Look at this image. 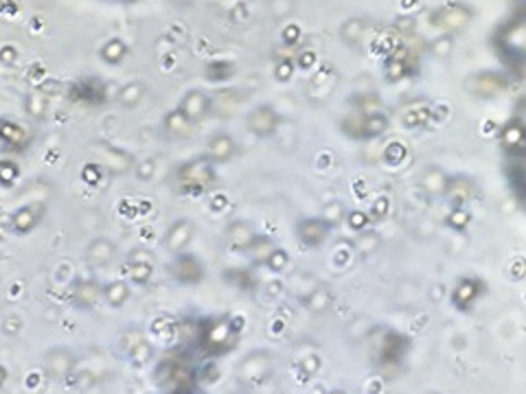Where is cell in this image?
Instances as JSON below:
<instances>
[{
	"label": "cell",
	"instance_id": "obj_8",
	"mask_svg": "<svg viewBox=\"0 0 526 394\" xmlns=\"http://www.w3.org/2000/svg\"><path fill=\"white\" fill-rule=\"evenodd\" d=\"M44 215H46V206L42 202L24 204L11 215V230L15 235H29L42 224Z\"/></svg>",
	"mask_w": 526,
	"mask_h": 394
},
{
	"label": "cell",
	"instance_id": "obj_7",
	"mask_svg": "<svg viewBox=\"0 0 526 394\" xmlns=\"http://www.w3.org/2000/svg\"><path fill=\"white\" fill-rule=\"evenodd\" d=\"M329 228L320 217H303L296 224V241H299L305 250H316L329 237Z\"/></svg>",
	"mask_w": 526,
	"mask_h": 394
},
{
	"label": "cell",
	"instance_id": "obj_19",
	"mask_svg": "<svg viewBox=\"0 0 526 394\" xmlns=\"http://www.w3.org/2000/svg\"><path fill=\"white\" fill-rule=\"evenodd\" d=\"M274 248H276V245H274L270 239H266V237H257V239L250 243V248L246 250V254H248L255 263H266Z\"/></svg>",
	"mask_w": 526,
	"mask_h": 394
},
{
	"label": "cell",
	"instance_id": "obj_17",
	"mask_svg": "<svg viewBox=\"0 0 526 394\" xmlns=\"http://www.w3.org/2000/svg\"><path fill=\"white\" fill-rule=\"evenodd\" d=\"M129 285L125 281H112L104 287V298L110 307H123L129 300Z\"/></svg>",
	"mask_w": 526,
	"mask_h": 394
},
{
	"label": "cell",
	"instance_id": "obj_12",
	"mask_svg": "<svg viewBox=\"0 0 526 394\" xmlns=\"http://www.w3.org/2000/svg\"><path fill=\"white\" fill-rule=\"evenodd\" d=\"M117 250H119L117 243H114L112 239H108V237L92 239L86 245V263L92 268H106L114 258H117Z\"/></svg>",
	"mask_w": 526,
	"mask_h": 394
},
{
	"label": "cell",
	"instance_id": "obj_4",
	"mask_svg": "<svg viewBox=\"0 0 526 394\" xmlns=\"http://www.w3.org/2000/svg\"><path fill=\"white\" fill-rule=\"evenodd\" d=\"M509 88V79L502 73H474L465 79V90L474 96H483V98H491L498 96Z\"/></svg>",
	"mask_w": 526,
	"mask_h": 394
},
{
	"label": "cell",
	"instance_id": "obj_13",
	"mask_svg": "<svg viewBox=\"0 0 526 394\" xmlns=\"http://www.w3.org/2000/svg\"><path fill=\"white\" fill-rule=\"evenodd\" d=\"M255 239H257L255 228L250 224L241 221V219L228 224V228H226V241H228L230 248L237 250V252H246V250H248L250 243Z\"/></svg>",
	"mask_w": 526,
	"mask_h": 394
},
{
	"label": "cell",
	"instance_id": "obj_29",
	"mask_svg": "<svg viewBox=\"0 0 526 394\" xmlns=\"http://www.w3.org/2000/svg\"><path fill=\"white\" fill-rule=\"evenodd\" d=\"M388 212V200L386 197H380V200L375 202V208H373V217L375 219H380V217H384Z\"/></svg>",
	"mask_w": 526,
	"mask_h": 394
},
{
	"label": "cell",
	"instance_id": "obj_2",
	"mask_svg": "<svg viewBox=\"0 0 526 394\" xmlns=\"http://www.w3.org/2000/svg\"><path fill=\"white\" fill-rule=\"evenodd\" d=\"M474 18V11L469 5L465 3H452L446 7H439L430 13V24L441 29V31H448V33H456V31H463Z\"/></svg>",
	"mask_w": 526,
	"mask_h": 394
},
{
	"label": "cell",
	"instance_id": "obj_15",
	"mask_svg": "<svg viewBox=\"0 0 526 394\" xmlns=\"http://www.w3.org/2000/svg\"><path fill=\"white\" fill-rule=\"evenodd\" d=\"M193 127H195V123H191L180 110H173V112L167 114V117H164V129H167L169 134L176 136V138L191 136L193 134Z\"/></svg>",
	"mask_w": 526,
	"mask_h": 394
},
{
	"label": "cell",
	"instance_id": "obj_3",
	"mask_svg": "<svg viewBox=\"0 0 526 394\" xmlns=\"http://www.w3.org/2000/svg\"><path fill=\"white\" fill-rule=\"evenodd\" d=\"M169 274L176 283L185 285V287H193L197 283H202L204 278V268L197 256L189 254V252H183V254H176V258L167 265Z\"/></svg>",
	"mask_w": 526,
	"mask_h": 394
},
{
	"label": "cell",
	"instance_id": "obj_5",
	"mask_svg": "<svg viewBox=\"0 0 526 394\" xmlns=\"http://www.w3.org/2000/svg\"><path fill=\"white\" fill-rule=\"evenodd\" d=\"M278 125H281V117L272 105H257L246 114V127L257 138H270L276 134Z\"/></svg>",
	"mask_w": 526,
	"mask_h": 394
},
{
	"label": "cell",
	"instance_id": "obj_9",
	"mask_svg": "<svg viewBox=\"0 0 526 394\" xmlns=\"http://www.w3.org/2000/svg\"><path fill=\"white\" fill-rule=\"evenodd\" d=\"M476 195H478V184L469 175H450L446 193H443L452 206H465L476 200Z\"/></svg>",
	"mask_w": 526,
	"mask_h": 394
},
{
	"label": "cell",
	"instance_id": "obj_14",
	"mask_svg": "<svg viewBox=\"0 0 526 394\" xmlns=\"http://www.w3.org/2000/svg\"><path fill=\"white\" fill-rule=\"evenodd\" d=\"M388 127H390V121H388L386 114H382V112L364 114V119H362V138L360 140H375V138H380L382 134H386Z\"/></svg>",
	"mask_w": 526,
	"mask_h": 394
},
{
	"label": "cell",
	"instance_id": "obj_25",
	"mask_svg": "<svg viewBox=\"0 0 526 394\" xmlns=\"http://www.w3.org/2000/svg\"><path fill=\"white\" fill-rule=\"evenodd\" d=\"M287 265H290V254H287L283 248H274L272 254H270L268 261H266V268H268L270 272H274V274L283 272Z\"/></svg>",
	"mask_w": 526,
	"mask_h": 394
},
{
	"label": "cell",
	"instance_id": "obj_10",
	"mask_svg": "<svg viewBox=\"0 0 526 394\" xmlns=\"http://www.w3.org/2000/svg\"><path fill=\"white\" fill-rule=\"evenodd\" d=\"M237 156V140L230 134H213L206 140V149H204V158L211 164H226Z\"/></svg>",
	"mask_w": 526,
	"mask_h": 394
},
{
	"label": "cell",
	"instance_id": "obj_24",
	"mask_svg": "<svg viewBox=\"0 0 526 394\" xmlns=\"http://www.w3.org/2000/svg\"><path fill=\"white\" fill-rule=\"evenodd\" d=\"M471 224V215L469 210H465V206H454L452 212L448 215V226L454 230H465Z\"/></svg>",
	"mask_w": 526,
	"mask_h": 394
},
{
	"label": "cell",
	"instance_id": "obj_6",
	"mask_svg": "<svg viewBox=\"0 0 526 394\" xmlns=\"http://www.w3.org/2000/svg\"><path fill=\"white\" fill-rule=\"evenodd\" d=\"M193 239H195V224L191 219H178L167 228V233H164V239H162V245H164V250L176 256V254L187 252V248L193 243Z\"/></svg>",
	"mask_w": 526,
	"mask_h": 394
},
{
	"label": "cell",
	"instance_id": "obj_1",
	"mask_svg": "<svg viewBox=\"0 0 526 394\" xmlns=\"http://www.w3.org/2000/svg\"><path fill=\"white\" fill-rule=\"evenodd\" d=\"M215 182V164L206 158L189 160L176 169V187L180 193H200Z\"/></svg>",
	"mask_w": 526,
	"mask_h": 394
},
{
	"label": "cell",
	"instance_id": "obj_27",
	"mask_svg": "<svg viewBox=\"0 0 526 394\" xmlns=\"http://www.w3.org/2000/svg\"><path fill=\"white\" fill-rule=\"evenodd\" d=\"M369 221H371V217H369V212H364V210H351V212H347V224H349L351 230H355V233L367 230Z\"/></svg>",
	"mask_w": 526,
	"mask_h": 394
},
{
	"label": "cell",
	"instance_id": "obj_28",
	"mask_svg": "<svg viewBox=\"0 0 526 394\" xmlns=\"http://www.w3.org/2000/svg\"><path fill=\"white\" fill-rule=\"evenodd\" d=\"M421 108H415V110H408L404 117H401V123L406 125V127H410V129H415V127H421L423 123H425V119H427V110L423 108V112H419Z\"/></svg>",
	"mask_w": 526,
	"mask_h": 394
},
{
	"label": "cell",
	"instance_id": "obj_11",
	"mask_svg": "<svg viewBox=\"0 0 526 394\" xmlns=\"http://www.w3.org/2000/svg\"><path fill=\"white\" fill-rule=\"evenodd\" d=\"M178 110L183 112L191 123H200L206 114L213 110V101H211V96L206 92H202V90H189L183 96V101H180Z\"/></svg>",
	"mask_w": 526,
	"mask_h": 394
},
{
	"label": "cell",
	"instance_id": "obj_26",
	"mask_svg": "<svg viewBox=\"0 0 526 394\" xmlns=\"http://www.w3.org/2000/svg\"><path fill=\"white\" fill-rule=\"evenodd\" d=\"M104 61H110V64H119L121 59H125V46L119 42V40H112L104 46Z\"/></svg>",
	"mask_w": 526,
	"mask_h": 394
},
{
	"label": "cell",
	"instance_id": "obj_20",
	"mask_svg": "<svg viewBox=\"0 0 526 394\" xmlns=\"http://www.w3.org/2000/svg\"><path fill=\"white\" fill-rule=\"evenodd\" d=\"M320 219H322L329 228L340 226L344 219H347V210H344L342 202L334 200V202L325 204V208H322V212H320Z\"/></svg>",
	"mask_w": 526,
	"mask_h": 394
},
{
	"label": "cell",
	"instance_id": "obj_18",
	"mask_svg": "<svg viewBox=\"0 0 526 394\" xmlns=\"http://www.w3.org/2000/svg\"><path fill=\"white\" fill-rule=\"evenodd\" d=\"M478 289H481V283L476 281V278H463V281H460L456 285V289H454V305L465 307V305L474 302Z\"/></svg>",
	"mask_w": 526,
	"mask_h": 394
},
{
	"label": "cell",
	"instance_id": "obj_22",
	"mask_svg": "<svg viewBox=\"0 0 526 394\" xmlns=\"http://www.w3.org/2000/svg\"><path fill=\"white\" fill-rule=\"evenodd\" d=\"M143 84H127L125 88H121V94H119V101L123 108H134L138 105V101L143 98Z\"/></svg>",
	"mask_w": 526,
	"mask_h": 394
},
{
	"label": "cell",
	"instance_id": "obj_30",
	"mask_svg": "<svg viewBox=\"0 0 526 394\" xmlns=\"http://www.w3.org/2000/svg\"><path fill=\"white\" fill-rule=\"evenodd\" d=\"M334 394H342V392H334Z\"/></svg>",
	"mask_w": 526,
	"mask_h": 394
},
{
	"label": "cell",
	"instance_id": "obj_21",
	"mask_svg": "<svg viewBox=\"0 0 526 394\" xmlns=\"http://www.w3.org/2000/svg\"><path fill=\"white\" fill-rule=\"evenodd\" d=\"M382 245V237L375 233V230H362V233H357V239H355V250L360 252H375L380 250Z\"/></svg>",
	"mask_w": 526,
	"mask_h": 394
},
{
	"label": "cell",
	"instance_id": "obj_23",
	"mask_svg": "<svg viewBox=\"0 0 526 394\" xmlns=\"http://www.w3.org/2000/svg\"><path fill=\"white\" fill-rule=\"evenodd\" d=\"M364 29H367L364 20H357V18H353V20H347V22L342 24L340 36L344 38V42H351V44H355V42L362 38V33H364Z\"/></svg>",
	"mask_w": 526,
	"mask_h": 394
},
{
	"label": "cell",
	"instance_id": "obj_16",
	"mask_svg": "<svg viewBox=\"0 0 526 394\" xmlns=\"http://www.w3.org/2000/svg\"><path fill=\"white\" fill-rule=\"evenodd\" d=\"M448 180H450L448 173H443L441 169L432 167V169H427V171L421 175V189H423L427 195H432V197L443 195V193H446V187H448Z\"/></svg>",
	"mask_w": 526,
	"mask_h": 394
}]
</instances>
